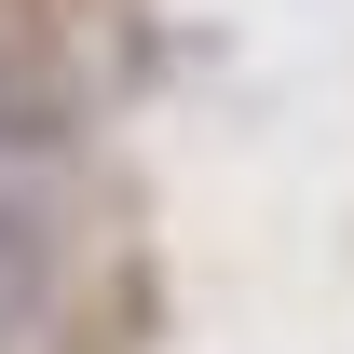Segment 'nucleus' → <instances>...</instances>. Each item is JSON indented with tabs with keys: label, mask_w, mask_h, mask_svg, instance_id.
<instances>
[{
	"label": "nucleus",
	"mask_w": 354,
	"mask_h": 354,
	"mask_svg": "<svg viewBox=\"0 0 354 354\" xmlns=\"http://www.w3.org/2000/svg\"><path fill=\"white\" fill-rule=\"evenodd\" d=\"M41 300V218H28V191L0 177V327Z\"/></svg>",
	"instance_id": "obj_1"
}]
</instances>
